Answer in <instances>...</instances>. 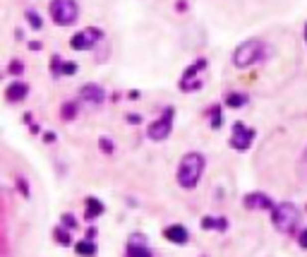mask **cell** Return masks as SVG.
Returning <instances> with one entry per match:
<instances>
[{
    "label": "cell",
    "instance_id": "1",
    "mask_svg": "<svg viewBox=\"0 0 307 257\" xmlns=\"http://www.w3.org/2000/svg\"><path fill=\"white\" fill-rule=\"evenodd\" d=\"M204 166H206V161H204V156H202L200 151L185 154L180 159V166H178V183H180V188H185V190L197 188L202 173H204Z\"/></svg>",
    "mask_w": 307,
    "mask_h": 257
},
{
    "label": "cell",
    "instance_id": "2",
    "mask_svg": "<svg viewBox=\"0 0 307 257\" xmlns=\"http://www.w3.org/2000/svg\"><path fill=\"white\" fill-rule=\"evenodd\" d=\"M269 48L267 43L262 39H250V41H242L240 46L235 48V53H233V63H235V68H252L257 63H262L264 58H267Z\"/></svg>",
    "mask_w": 307,
    "mask_h": 257
},
{
    "label": "cell",
    "instance_id": "3",
    "mask_svg": "<svg viewBox=\"0 0 307 257\" xmlns=\"http://www.w3.org/2000/svg\"><path fill=\"white\" fill-rule=\"evenodd\" d=\"M271 221H274V226H276L279 233H291V231H295L298 221H300V212H298V207L291 202L276 204V207L271 209Z\"/></svg>",
    "mask_w": 307,
    "mask_h": 257
},
{
    "label": "cell",
    "instance_id": "4",
    "mask_svg": "<svg viewBox=\"0 0 307 257\" xmlns=\"http://www.w3.org/2000/svg\"><path fill=\"white\" fill-rule=\"evenodd\" d=\"M51 17L58 27H70L80 17V5L75 0H51Z\"/></svg>",
    "mask_w": 307,
    "mask_h": 257
},
{
    "label": "cell",
    "instance_id": "5",
    "mask_svg": "<svg viewBox=\"0 0 307 257\" xmlns=\"http://www.w3.org/2000/svg\"><path fill=\"white\" fill-rule=\"evenodd\" d=\"M173 116H175V111L168 106V109L163 111V116H161L159 121H154L151 125H149V130H147L149 139H154V142H163L166 137L171 135V130H173Z\"/></svg>",
    "mask_w": 307,
    "mask_h": 257
},
{
    "label": "cell",
    "instance_id": "6",
    "mask_svg": "<svg viewBox=\"0 0 307 257\" xmlns=\"http://www.w3.org/2000/svg\"><path fill=\"white\" fill-rule=\"evenodd\" d=\"M252 139H254L252 128H247V125H242V123H235V125H233V132H230V147L233 149L247 151L250 144H252Z\"/></svg>",
    "mask_w": 307,
    "mask_h": 257
},
{
    "label": "cell",
    "instance_id": "7",
    "mask_svg": "<svg viewBox=\"0 0 307 257\" xmlns=\"http://www.w3.org/2000/svg\"><path fill=\"white\" fill-rule=\"evenodd\" d=\"M99 39H101V31H99V29H84V31L75 34V36L70 39V46H72L75 51H89Z\"/></svg>",
    "mask_w": 307,
    "mask_h": 257
},
{
    "label": "cell",
    "instance_id": "8",
    "mask_svg": "<svg viewBox=\"0 0 307 257\" xmlns=\"http://www.w3.org/2000/svg\"><path fill=\"white\" fill-rule=\"evenodd\" d=\"M242 204H245L247 209H274V207H276V204H274V200H271L269 195H264V192H252V195H245Z\"/></svg>",
    "mask_w": 307,
    "mask_h": 257
},
{
    "label": "cell",
    "instance_id": "9",
    "mask_svg": "<svg viewBox=\"0 0 307 257\" xmlns=\"http://www.w3.org/2000/svg\"><path fill=\"white\" fill-rule=\"evenodd\" d=\"M163 236L171 241L173 245H185L190 241V233H187L185 226H180V224H173V226H168V229L163 231Z\"/></svg>",
    "mask_w": 307,
    "mask_h": 257
},
{
    "label": "cell",
    "instance_id": "10",
    "mask_svg": "<svg viewBox=\"0 0 307 257\" xmlns=\"http://www.w3.org/2000/svg\"><path fill=\"white\" fill-rule=\"evenodd\" d=\"M82 99H84L87 104L96 106V104H103L106 94H103V89H101L99 84H84V87H82Z\"/></svg>",
    "mask_w": 307,
    "mask_h": 257
},
{
    "label": "cell",
    "instance_id": "11",
    "mask_svg": "<svg viewBox=\"0 0 307 257\" xmlns=\"http://www.w3.org/2000/svg\"><path fill=\"white\" fill-rule=\"evenodd\" d=\"M27 92H29V87L24 84V82H14V84H10L7 87V101H22L24 96H27Z\"/></svg>",
    "mask_w": 307,
    "mask_h": 257
},
{
    "label": "cell",
    "instance_id": "12",
    "mask_svg": "<svg viewBox=\"0 0 307 257\" xmlns=\"http://www.w3.org/2000/svg\"><path fill=\"white\" fill-rule=\"evenodd\" d=\"M127 257H154L151 255V250H149L147 245L142 243H130V248H127Z\"/></svg>",
    "mask_w": 307,
    "mask_h": 257
},
{
    "label": "cell",
    "instance_id": "13",
    "mask_svg": "<svg viewBox=\"0 0 307 257\" xmlns=\"http://www.w3.org/2000/svg\"><path fill=\"white\" fill-rule=\"evenodd\" d=\"M75 253L82 257H92V255H96V245L92 241H80V243L75 245Z\"/></svg>",
    "mask_w": 307,
    "mask_h": 257
},
{
    "label": "cell",
    "instance_id": "14",
    "mask_svg": "<svg viewBox=\"0 0 307 257\" xmlns=\"http://www.w3.org/2000/svg\"><path fill=\"white\" fill-rule=\"evenodd\" d=\"M228 226V221L226 219H211V217H204L202 219V229H218V231H226Z\"/></svg>",
    "mask_w": 307,
    "mask_h": 257
},
{
    "label": "cell",
    "instance_id": "15",
    "mask_svg": "<svg viewBox=\"0 0 307 257\" xmlns=\"http://www.w3.org/2000/svg\"><path fill=\"white\" fill-rule=\"evenodd\" d=\"M87 219H94V217H99V214H103V204L99 202V200H94V197H89L87 200Z\"/></svg>",
    "mask_w": 307,
    "mask_h": 257
},
{
    "label": "cell",
    "instance_id": "16",
    "mask_svg": "<svg viewBox=\"0 0 307 257\" xmlns=\"http://www.w3.org/2000/svg\"><path fill=\"white\" fill-rule=\"evenodd\" d=\"M226 104L230 106V109H238V106H245V104H247V96L230 92V94H226Z\"/></svg>",
    "mask_w": 307,
    "mask_h": 257
},
{
    "label": "cell",
    "instance_id": "17",
    "mask_svg": "<svg viewBox=\"0 0 307 257\" xmlns=\"http://www.w3.org/2000/svg\"><path fill=\"white\" fill-rule=\"evenodd\" d=\"M298 176H300V180H307V149L303 151L300 163H298Z\"/></svg>",
    "mask_w": 307,
    "mask_h": 257
},
{
    "label": "cell",
    "instance_id": "18",
    "mask_svg": "<svg viewBox=\"0 0 307 257\" xmlns=\"http://www.w3.org/2000/svg\"><path fill=\"white\" fill-rule=\"evenodd\" d=\"M27 22L31 24V29H41V24H43V19L34 10H27Z\"/></svg>",
    "mask_w": 307,
    "mask_h": 257
},
{
    "label": "cell",
    "instance_id": "19",
    "mask_svg": "<svg viewBox=\"0 0 307 257\" xmlns=\"http://www.w3.org/2000/svg\"><path fill=\"white\" fill-rule=\"evenodd\" d=\"M55 238H58L63 245H70V236H67L63 229H55Z\"/></svg>",
    "mask_w": 307,
    "mask_h": 257
},
{
    "label": "cell",
    "instance_id": "20",
    "mask_svg": "<svg viewBox=\"0 0 307 257\" xmlns=\"http://www.w3.org/2000/svg\"><path fill=\"white\" fill-rule=\"evenodd\" d=\"M211 116H214V123H211V125H214V128H218V125H221V109H218V106H214V109H211Z\"/></svg>",
    "mask_w": 307,
    "mask_h": 257
},
{
    "label": "cell",
    "instance_id": "21",
    "mask_svg": "<svg viewBox=\"0 0 307 257\" xmlns=\"http://www.w3.org/2000/svg\"><path fill=\"white\" fill-rule=\"evenodd\" d=\"M63 224H65V229H75V224H77V221H75V217L65 214V217H63Z\"/></svg>",
    "mask_w": 307,
    "mask_h": 257
},
{
    "label": "cell",
    "instance_id": "22",
    "mask_svg": "<svg viewBox=\"0 0 307 257\" xmlns=\"http://www.w3.org/2000/svg\"><path fill=\"white\" fill-rule=\"evenodd\" d=\"M65 113H63V118H65V121H70V118H72V116H75V113H72V111H75V106H72V104H65Z\"/></svg>",
    "mask_w": 307,
    "mask_h": 257
},
{
    "label": "cell",
    "instance_id": "23",
    "mask_svg": "<svg viewBox=\"0 0 307 257\" xmlns=\"http://www.w3.org/2000/svg\"><path fill=\"white\" fill-rule=\"evenodd\" d=\"M63 72H65V75H72V72H75V70H77V65H75V63H65V65H63Z\"/></svg>",
    "mask_w": 307,
    "mask_h": 257
},
{
    "label": "cell",
    "instance_id": "24",
    "mask_svg": "<svg viewBox=\"0 0 307 257\" xmlns=\"http://www.w3.org/2000/svg\"><path fill=\"white\" fill-rule=\"evenodd\" d=\"M298 243H300V248H305V250H307V229L298 236Z\"/></svg>",
    "mask_w": 307,
    "mask_h": 257
},
{
    "label": "cell",
    "instance_id": "25",
    "mask_svg": "<svg viewBox=\"0 0 307 257\" xmlns=\"http://www.w3.org/2000/svg\"><path fill=\"white\" fill-rule=\"evenodd\" d=\"M22 68H24V65H22V63H17V60H14L12 65H10V72H12V75H19V72H22Z\"/></svg>",
    "mask_w": 307,
    "mask_h": 257
},
{
    "label": "cell",
    "instance_id": "26",
    "mask_svg": "<svg viewBox=\"0 0 307 257\" xmlns=\"http://www.w3.org/2000/svg\"><path fill=\"white\" fill-rule=\"evenodd\" d=\"M101 147H103V151H106V154H110V151H113V144H110L108 139H101Z\"/></svg>",
    "mask_w": 307,
    "mask_h": 257
},
{
    "label": "cell",
    "instance_id": "27",
    "mask_svg": "<svg viewBox=\"0 0 307 257\" xmlns=\"http://www.w3.org/2000/svg\"><path fill=\"white\" fill-rule=\"evenodd\" d=\"M305 41H307V24H305Z\"/></svg>",
    "mask_w": 307,
    "mask_h": 257
}]
</instances>
